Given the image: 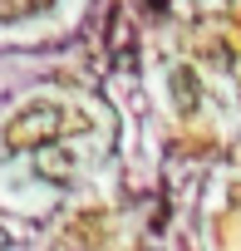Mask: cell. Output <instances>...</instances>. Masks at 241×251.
I'll use <instances>...</instances> for the list:
<instances>
[{
	"label": "cell",
	"instance_id": "obj_1",
	"mask_svg": "<svg viewBox=\"0 0 241 251\" xmlns=\"http://www.w3.org/2000/svg\"><path fill=\"white\" fill-rule=\"evenodd\" d=\"M64 123H69L64 103H54V99L25 103V108L5 123V148H10V153H20V148H49V143L64 133Z\"/></svg>",
	"mask_w": 241,
	"mask_h": 251
},
{
	"label": "cell",
	"instance_id": "obj_2",
	"mask_svg": "<svg viewBox=\"0 0 241 251\" xmlns=\"http://www.w3.org/2000/svg\"><path fill=\"white\" fill-rule=\"evenodd\" d=\"M168 89H172L177 113H192V108H197V99H202V79H197V69H187V64H177V69L168 74Z\"/></svg>",
	"mask_w": 241,
	"mask_h": 251
},
{
	"label": "cell",
	"instance_id": "obj_3",
	"mask_svg": "<svg viewBox=\"0 0 241 251\" xmlns=\"http://www.w3.org/2000/svg\"><path fill=\"white\" fill-rule=\"evenodd\" d=\"M35 173H40V177H49V182H69V173H74V158H69L59 143H49V148H40V158H35Z\"/></svg>",
	"mask_w": 241,
	"mask_h": 251
},
{
	"label": "cell",
	"instance_id": "obj_4",
	"mask_svg": "<svg viewBox=\"0 0 241 251\" xmlns=\"http://www.w3.org/2000/svg\"><path fill=\"white\" fill-rule=\"evenodd\" d=\"M35 5H45V0H35Z\"/></svg>",
	"mask_w": 241,
	"mask_h": 251
}]
</instances>
